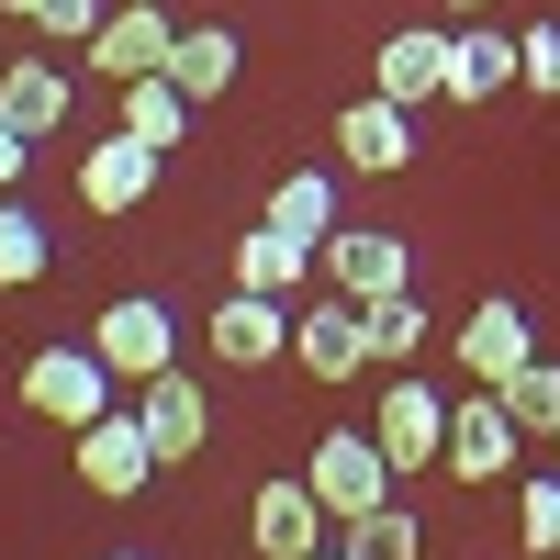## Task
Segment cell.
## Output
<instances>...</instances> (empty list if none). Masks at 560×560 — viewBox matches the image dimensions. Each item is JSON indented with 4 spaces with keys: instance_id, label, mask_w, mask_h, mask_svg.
<instances>
[{
    "instance_id": "1f68e13d",
    "label": "cell",
    "mask_w": 560,
    "mask_h": 560,
    "mask_svg": "<svg viewBox=\"0 0 560 560\" xmlns=\"http://www.w3.org/2000/svg\"><path fill=\"white\" fill-rule=\"evenodd\" d=\"M102 560H147V549H102Z\"/></svg>"
},
{
    "instance_id": "30bf717a",
    "label": "cell",
    "mask_w": 560,
    "mask_h": 560,
    "mask_svg": "<svg viewBox=\"0 0 560 560\" xmlns=\"http://www.w3.org/2000/svg\"><path fill=\"white\" fill-rule=\"evenodd\" d=\"M168 45H179V23L158 12V0H135V12H102V34H90V68L124 90V79H158Z\"/></svg>"
},
{
    "instance_id": "5b68a950",
    "label": "cell",
    "mask_w": 560,
    "mask_h": 560,
    "mask_svg": "<svg viewBox=\"0 0 560 560\" xmlns=\"http://www.w3.org/2000/svg\"><path fill=\"white\" fill-rule=\"evenodd\" d=\"M90 348L113 359V382H158V370H168V348H179V325H168V303H158V292H124V303H102Z\"/></svg>"
},
{
    "instance_id": "52a82bcc",
    "label": "cell",
    "mask_w": 560,
    "mask_h": 560,
    "mask_svg": "<svg viewBox=\"0 0 560 560\" xmlns=\"http://www.w3.org/2000/svg\"><path fill=\"white\" fill-rule=\"evenodd\" d=\"M292 359L314 370V382H348V370H370V303H314L303 292V314H292Z\"/></svg>"
},
{
    "instance_id": "484cf974",
    "label": "cell",
    "mask_w": 560,
    "mask_h": 560,
    "mask_svg": "<svg viewBox=\"0 0 560 560\" xmlns=\"http://www.w3.org/2000/svg\"><path fill=\"white\" fill-rule=\"evenodd\" d=\"M504 393V415H516V427H549L560 438V359H527L516 382H493Z\"/></svg>"
},
{
    "instance_id": "603a6c76",
    "label": "cell",
    "mask_w": 560,
    "mask_h": 560,
    "mask_svg": "<svg viewBox=\"0 0 560 560\" xmlns=\"http://www.w3.org/2000/svg\"><path fill=\"white\" fill-rule=\"evenodd\" d=\"M438 337V325H427V303H415V292H382V303H370V359H382V370H415V348H427Z\"/></svg>"
},
{
    "instance_id": "7a4b0ae2",
    "label": "cell",
    "mask_w": 560,
    "mask_h": 560,
    "mask_svg": "<svg viewBox=\"0 0 560 560\" xmlns=\"http://www.w3.org/2000/svg\"><path fill=\"white\" fill-rule=\"evenodd\" d=\"M23 404L45 415V427H102V415H113V359L102 348H34L23 359Z\"/></svg>"
},
{
    "instance_id": "cb8c5ba5",
    "label": "cell",
    "mask_w": 560,
    "mask_h": 560,
    "mask_svg": "<svg viewBox=\"0 0 560 560\" xmlns=\"http://www.w3.org/2000/svg\"><path fill=\"white\" fill-rule=\"evenodd\" d=\"M337 549H348V560H427V538H415V516H404V493H393V504H370V516H348Z\"/></svg>"
},
{
    "instance_id": "836d02e7",
    "label": "cell",
    "mask_w": 560,
    "mask_h": 560,
    "mask_svg": "<svg viewBox=\"0 0 560 560\" xmlns=\"http://www.w3.org/2000/svg\"><path fill=\"white\" fill-rule=\"evenodd\" d=\"M0 12H23V0H0Z\"/></svg>"
},
{
    "instance_id": "9a60e30c",
    "label": "cell",
    "mask_w": 560,
    "mask_h": 560,
    "mask_svg": "<svg viewBox=\"0 0 560 560\" xmlns=\"http://www.w3.org/2000/svg\"><path fill=\"white\" fill-rule=\"evenodd\" d=\"M314 482L303 471H280V482H258V504H247V538L269 549V560H314Z\"/></svg>"
},
{
    "instance_id": "d6a6232c",
    "label": "cell",
    "mask_w": 560,
    "mask_h": 560,
    "mask_svg": "<svg viewBox=\"0 0 560 560\" xmlns=\"http://www.w3.org/2000/svg\"><path fill=\"white\" fill-rule=\"evenodd\" d=\"M314 560H348V549H314Z\"/></svg>"
},
{
    "instance_id": "277c9868",
    "label": "cell",
    "mask_w": 560,
    "mask_h": 560,
    "mask_svg": "<svg viewBox=\"0 0 560 560\" xmlns=\"http://www.w3.org/2000/svg\"><path fill=\"white\" fill-rule=\"evenodd\" d=\"M370 438H382L393 471H427V459H448V404L415 382V370H393V393L370 404Z\"/></svg>"
},
{
    "instance_id": "7c38bea8",
    "label": "cell",
    "mask_w": 560,
    "mask_h": 560,
    "mask_svg": "<svg viewBox=\"0 0 560 560\" xmlns=\"http://www.w3.org/2000/svg\"><path fill=\"white\" fill-rule=\"evenodd\" d=\"M158 168H168V158H158V147H135V135L113 124L102 147L79 158V202H90V213H135V202L158 191Z\"/></svg>"
},
{
    "instance_id": "4dcf8cb0",
    "label": "cell",
    "mask_w": 560,
    "mask_h": 560,
    "mask_svg": "<svg viewBox=\"0 0 560 560\" xmlns=\"http://www.w3.org/2000/svg\"><path fill=\"white\" fill-rule=\"evenodd\" d=\"M448 12H493V0H448Z\"/></svg>"
},
{
    "instance_id": "f1b7e54d",
    "label": "cell",
    "mask_w": 560,
    "mask_h": 560,
    "mask_svg": "<svg viewBox=\"0 0 560 560\" xmlns=\"http://www.w3.org/2000/svg\"><path fill=\"white\" fill-rule=\"evenodd\" d=\"M516 538H527V549H560V471L516 493Z\"/></svg>"
},
{
    "instance_id": "8fae6325",
    "label": "cell",
    "mask_w": 560,
    "mask_h": 560,
    "mask_svg": "<svg viewBox=\"0 0 560 560\" xmlns=\"http://www.w3.org/2000/svg\"><path fill=\"white\" fill-rule=\"evenodd\" d=\"M213 359H224V370H269V359H292V303H269V292H224V303H213Z\"/></svg>"
},
{
    "instance_id": "2e32d148",
    "label": "cell",
    "mask_w": 560,
    "mask_h": 560,
    "mask_svg": "<svg viewBox=\"0 0 560 560\" xmlns=\"http://www.w3.org/2000/svg\"><path fill=\"white\" fill-rule=\"evenodd\" d=\"M370 79H382V102H404V113L415 102H448V34H415L404 23L382 57H370Z\"/></svg>"
},
{
    "instance_id": "8992f818",
    "label": "cell",
    "mask_w": 560,
    "mask_h": 560,
    "mask_svg": "<svg viewBox=\"0 0 560 560\" xmlns=\"http://www.w3.org/2000/svg\"><path fill=\"white\" fill-rule=\"evenodd\" d=\"M516 448H527V427L504 415L493 382H482L471 404H448V471H459V482H504V471H516Z\"/></svg>"
},
{
    "instance_id": "83f0119b",
    "label": "cell",
    "mask_w": 560,
    "mask_h": 560,
    "mask_svg": "<svg viewBox=\"0 0 560 560\" xmlns=\"http://www.w3.org/2000/svg\"><path fill=\"white\" fill-rule=\"evenodd\" d=\"M516 79L560 102V23H527V34H516Z\"/></svg>"
},
{
    "instance_id": "4316f807",
    "label": "cell",
    "mask_w": 560,
    "mask_h": 560,
    "mask_svg": "<svg viewBox=\"0 0 560 560\" xmlns=\"http://www.w3.org/2000/svg\"><path fill=\"white\" fill-rule=\"evenodd\" d=\"M23 23L45 45H90V34H102V0H23Z\"/></svg>"
},
{
    "instance_id": "44dd1931",
    "label": "cell",
    "mask_w": 560,
    "mask_h": 560,
    "mask_svg": "<svg viewBox=\"0 0 560 560\" xmlns=\"http://www.w3.org/2000/svg\"><path fill=\"white\" fill-rule=\"evenodd\" d=\"M504 79H516V34H493V23L448 34V102H493Z\"/></svg>"
},
{
    "instance_id": "d6986e66",
    "label": "cell",
    "mask_w": 560,
    "mask_h": 560,
    "mask_svg": "<svg viewBox=\"0 0 560 560\" xmlns=\"http://www.w3.org/2000/svg\"><path fill=\"white\" fill-rule=\"evenodd\" d=\"M191 113H202V102H191L168 68H158V79H124V135H135V147H158V158H168L179 135H191Z\"/></svg>"
},
{
    "instance_id": "6da1fadb",
    "label": "cell",
    "mask_w": 560,
    "mask_h": 560,
    "mask_svg": "<svg viewBox=\"0 0 560 560\" xmlns=\"http://www.w3.org/2000/svg\"><path fill=\"white\" fill-rule=\"evenodd\" d=\"M303 482H314V504H325L337 527L404 493V471L382 459V438H370V427H325V438H314V471H303Z\"/></svg>"
},
{
    "instance_id": "4fadbf2b",
    "label": "cell",
    "mask_w": 560,
    "mask_h": 560,
    "mask_svg": "<svg viewBox=\"0 0 560 560\" xmlns=\"http://www.w3.org/2000/svg\"><path fill=\"white\" fill-rule=\"evenodd\" d=\"M337 158H348L359 179H393V168L415 158V113L382 102V90H370V102H348V113H337Z\"/></svg>"
},
{
    "instance_id": "ba28073f",
    "label": "cell",
    "mask_w": 560,
    "mask_h": 560,
    "mask_svg": "<svg viewBox=\"0 0 560 560\" xmlns=\"http://www.w3.org/2000/svg\"><path fill=\"white\" fill-rule=\"evenodd\" d=\"M135 415H147V438H158L168 471H179V459H202V438H213V393L191 382V370H158V382H135Z\"/></svg>"
},
{
    "instance_id": "ffe728a7",
    "label": "cell",
    "mask_w": 560,
    "mask_h": 560,
    "mask_svg": "<svg viewBox=\"0 0 560 560\" xmlns=\"http://www.w3.org/2000/svg\"><path fill=\"white\" fill-rule=\"evenodd\" d=\"M236 68H247V45L224 34V23H191V34L168 45V79L191 90V102H224V90H236Z\"/></svg>"
},
{
    "instance_id": "e0dca14e",
    "label": "cell",
    "mask_w": 560,
    "mask_h": 560,
    "mask_svg": "<svg viewBox=\"0 0 560 560\" xmlns=\"http://www.w3.org/2000/svg\"><path fill=\"white\" fill-rule=\"evenodd\" d=\"M448 348H459V370H471V382H516V370L538 359V348H527V314H516V303H482V314L459 325Z\"/></svg>"
},
{
    "instance_id": "3957f363",
    "label": "cell",
    "mask_w": 560,
    "mask_h": 560,
    "mask_svg": "<svg viewBox=\"0 0 560 560\" xmlns=\"http://www.w3.org/2000/svg\"><path fill=\"white\" fill-rule=\"evenodd\" d=\"M158 471H168V459L147 438V415H102V427H79V482L102 493V504H135Z\"/></svg>"
},
{
    "instance_id": "ac0fdd59",
    "label": "cell",
    "mask_w": 560,
    "mask_h": 560,
    "mask_svg": "<svg viewBox=\"0 0 560 560\" xmlns=\"http://www.w3.org/2000/svg\"><path fill=\"white\" fill-rule=\"evenodd\" d=\"M0 113H12L34 147L45 135H68V113H79V90H68V68H45V57H23V68H0Z\"/></svg>"
},
{
    "instance_id": "f546056e",
    "label": "cell",
    "mask_w": 560,
    "mask_h": 560,
    "mask_svg": "<svg viewBox=\"0 0 560 560\" xmlns=\"http://www.w3.org/2000/svg\"><path fill=\"white\" fill-rule=\"evenodd\" d=\"M23 158H34V135H23L12 113H0V191H12V179H23Z\"/></svg>"
},
{
    "instance_id": "9c48e42d",
    "label": "cell",
    "mask_w": 560,
    "mask_h": 560,
    "mask_svg": "<svg viewBox=\"0 0 560 560\" xmlns=\"http://www.w3.org/2000/svg\"><path fill=\"white\" fill-rule=\"evenodd\" d=\"M325 280H337L348 303L415 292V269H404V236H382V224H337V236H325Z\"/></svg>"
},
{
    "instance_id": "d4e9b609",
    "label": "cell",
    "mask_w": 560,
    "mask_h": 560,
    "mask_svg": "<svg viewBox=\"0 0 560 560\" xmlns=\"http://www.w3.org/2000/svg\"><path fill=\"white\" fill-rule=\"evenodd\" d=\"M45 247H57V236H45V224L12 202V191H0V292H23V280H45Z\"/></svg>"
},
{
    "instance_id": "7402d4cb",
    "label": "cell",
    "mask_w": 560,
    "mask_h": 560,
    "mask_svg": "<svg viewBox=\"0 0 560 560\" xmlns=\"http://www.w3.org/2000/svg\"><path fill=\"white\" fill-rule=\"evenodd\" d=\"M269 224H280V236H303V247H325V236H337V179H325V168H292V179L269 191Z\"/></svg>"
},
{
    "instance_id": "5bb4252c",
    "label": "cell",
    "mask_w": 560,
    "mask_h": 560,
    "mask_svg": "<svg viewBox=\"0 0 560 560\" xmlns=\"http://www.w3.org/2000/svg\"><path fill=\"white\" fill-rule=\"evenodd\" d=\"M314 258L303 236H280V224H258V236H236V292H269V303H303L314 292Z\"/></svg>"
}]
</instances>
